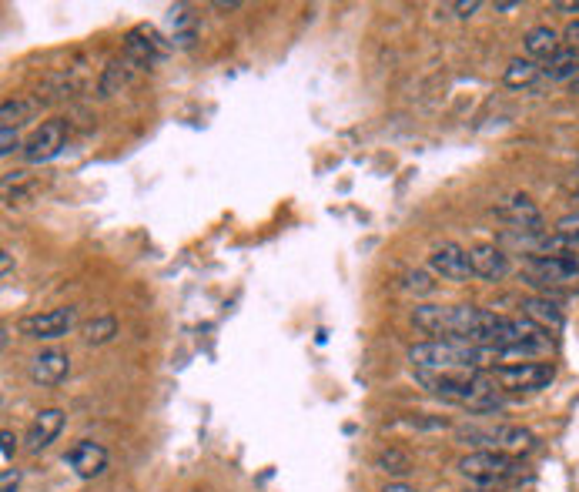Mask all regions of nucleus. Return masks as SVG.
Returning a JSON list of instances; mask_svg holds the SVG:
<instances>
[{"label":"nucleus","instance_id":"1","mask_svg":"<svg viewBox=\"0 0 579 492\" xmlns=\"http://www.w3.org/2000/svg\"><path fill=\"white\" fill-rule=\"evenodd\" d=\"M496 312L476 305H416L412 308V325L426 335H436V339H452V342H469L479 345L486 352L489 335L496 332L499 325Z\"/></svg>","mask_w":579,"mask_h":492},{"label":"nucleus","instance_id":"4","mask_svg":"<svg viewBox=\"0 0 579 492\" xmlns=\"http://www.w3.org/2000/svg\"><path fill=\"white\" fill-rule=\"evenodd\" d=\"M462 439H469L472 446L489 449V452H503L509 459L529 456L536 449V436L523 426H486V429H466Z\"/></svg>","mask_w":579,"mask_h":492},{"label":"nucleus","instance_id":"30","mask_svg":"<svg viewBox=\"0 0 579 492\" xmlns=\"http://www.w3.org/2000/svg\"><path fill=\"white\" fill-rule=\"evenodd\" d=\"M553 11H566V14H579V4H553Z\"/></svg>","mask_w":579,"mask_h":492},{"label":"nucleus","instance_id":"21","mask_svg":"<svg viewBox=\"0 0 579 492\" xmlns=\"http://www.w3.org/2000/svg\"><path fill=\"white\" fill-rule=\"evenodd\" d=\"M375 469L389 472V476H405V472H412V459L402 449H382L375 456Z\"/></svg>","mask_w":579,"mask_h":492},{"label":"nucleus","instance_id":"22","mask_svg":"<svg viewBox=\"0 0 579 492\" xmlns=\"http://www.w3.org/2000/svg\"><path fill=\"white\" fill-rule=\"evenodd\" d=\"M31 111H34V104L24 101V98L4 101V108H0V121H4V128H17V124H21Z\"/></svg>","mask_w":579,"mask_h":492},{"label":"nucleus","instance_id":"29","mask_svg":"<svg viewBox=\"0 0 579 492\" xmlns=\"http://www.w3.org/2000/svg\"><path fill=\"white\" fill-rule=\"evenodd\" d=\"M382 492H419V489H412V486H405V482H389Z\"/></svg>","mask_w":579,"mask_h":492},{"label":"nucleus","instance_id":"7","mask_svg":"<svg viewBox=\"0 0 579 492\" xmlns=\"http://www.w3.org/2000/svg\"><path fill=\"white\" fill-rule=\"evenodd\" d=\"M74 322H77V308L61 305V308H47V312L21 318V325H17V328H21L24 339L54 342V339H64V335L74 328Z\"/></svg>","mask_w":579,"mask_h":492},{"label":"nucleus","instance_id":"12","mask_svg":"<svg viewBox=\"0 0 579 492\" xmlns=\"http://www.w3.org/2000/svg\"><path fill=\"white\" fill-rule=\"evenodd\" d=\"M27 372H31V379L37 385H61L67 379V372H71V359H67V352L61 349H47L41 355H34L31 365H27Z\"/></svg>","mask_w":579,"mask_h":492},{"label":"nucleus","instance_id":"24","mask_svg":"<svg viewBox=\"0 0 579 492\" xmlns=\"http://www.w3.org/2000/svg\"><path fill=\"white\" fill-rule=\"evenodd\" d=\"M553 231H559V235H563V238L579 241V211H573V215H563V218H559Z\"/></svg>","mask_w":579,"mask_h":492},{"label":"nucleus","instance_id":"10","mask_svg":"<svg viewBox=\"0 0 579 492\" xmlns=\"http://www.w3.org/2000/svg\"><path fill=\"white\" fill-rule=\"evenodd\" d=\"M429 268L439 278H446V282H469V278H472L469 252L462 245H456V241H442L439 248H432Z\"/></svg>","mask_w":579,"mask_h":492},{"label":"nucleus","instance_id":"14","mask_svg":"<svg viewBox=\"0 0 579 492\" xmlns=\"http://www.w3.org/2000/svg\"><path fill=\"white\" fill-rule=\"evenodd\" d=\"M64 412L61 409H41L31 422V429H27V449L31 452H44L51 442L64 432Z\"/></svg>","mask_w":579,"mask_h":492},{"label":"nucleus","instance_id":"18","mask_svg":"<svg viewBox=\"0 0 579 492\" xmlns=\"http://www.w3.org/2000/svg\"><path fill=\"white\" fill-rule=\"evenodd\" d=\"M503 77L509 88H529V84H536L539 77H543V67L536 61H529V57H516V61H509Z\"/></svg>","mask_w":579,"mask_h":492},{"label":"nucleus","instance_id":"31","mask_svg":"<svg viewBox=\"0 0 579 492\" xmlns=\"http://www.w3.org/2000/svg\"><path fill=\"white\" fill-rule=\"evenodd\" d=\"M238 0H231V4H221V0H218V4H215V11H238Z\"/></svg>","mask_w":579,"mask_h":492},{"label":"nucleus","instance_id":"9","mask_svg":"<svg viewBox=\"0 0 579 492\" xmlns=\"http://www.w3.org/2000/svg\"><path fill=\"white\" fill-rule=\"evenodd\" d=\"M496 218L506 221L509 231H546L543 225V211L529 195H506L503 201H496Z\"/></svg>","mask_w":579,"mask_h":492},{"label":"nucleus","instance_id":"23","mask_svg":"<svg viewBox=\"0 0 579 492\" xmlns=\"http://www.w3.org/2000/svg\"><path fill=\"white\" fill-rule=\"evenodd\" d=\"M405 288H409V292H416V295H429L436 285H432V278L426 272H409V275H405Z\"/></svg>","mask_w":579,"mask_h":492},{"label":"nucleus","instance_id":"26","mask_svg":"<svg viewBox=\"0 0 579 492\" xmlns=\"http://www.w3.org/2000/svg\"><path fill=\"white\" fill-rule=\"evenodd\" d=\"M17 144H21V138H17V128L0 131V154H4V158H11V151H17Z\"/></svg>","mask_w":579,"mask_h":492},{"label":"nucleus","instance_id":"17","mask_svg":"<svg viewBox=\"0 0 579 492\" xmlns=\"http://www.w3.org/2000/svg\"><path fill=\"white\" fill-rule=\"evenodd\" d=\"M543 77H549V81H576L579 77V51H566L563 47L553 61H546Z\"/></svg>","mask_w":579,"mask_h":492},{"label":"nucleus","instance_id":"28","mask_svg":"<svg viewBox=\"0 0 579 492\" xmlns=\"http://www.w3.org/2000/svg\"><path fill=\"white\" fill-rule=\"evenodd\" d=\"M479 7H482V4H479V0H469V4H452V7H449V11H456L459 17H472V14H476V11H479Z\"/></svg>","mask_w":579,"mask_h":492},{"label":"nucleus","instance_id":"15","mask_svg":"<svg viewBox=\"0 0 579 492\" xmlns=\"http://www.w3.org/2000/svg\"><path fill=\"white\" fill-rule=\"evenodd\" d=\"M523 318H529L533 325H539L543 332H559V328L566 325V315L563 308H559L556 298L549 295H533V298H523Z\"/></svg>","mask_w":579,"mask_h":492},{"label":"nucleus","instance_id":"19","mask_svg":"<svg viewBox=\"0 0 579 492\" xmlns=\"http://www.w3.org/2000/svg\"><path fill=\"white\" fill-rule=\"evenodd\" d=\"M114 335H118V318H111V315H98L81 325L84 345H108Z\"/></svg>","mask_w":579,"mask_h":492},{"label":"nucleus","instance_id":"25","mask_svg":"<svg viewBox=\"0 0 579 492\" xmlns=\"http://www.w3.org/2000/svg\"><path fill=\"white\" fill-rule=\"evenodd\" d=\"M14 452H17V439H14V432H11V429H4V432H0V459H4L7 466H11Z\"/></svg>","mask_w":579,"mask_h":492},{"label":"nucleus","instance_id":"6","mask_svg":"<svg viewBox=\"0 0 579 492\" xmlns=\"http://www.w3.org/2000/svg\"><path fill=\"white\" fill-rule=\"evenodd\" d=\"M556 369L549 362H513V365H496L492 379L503 392H536L553 382Z\"/></svg>","mask_w":579,"mask_h":492},{"label":"nucleus","instance_id":"13","mask_svg":"<svg viewBox=\"0 0 579 492\" xmlns=\"http://www.w3.org/2000/svg\"><path fill=\"white\" fill-rule=\"evenodd\" d=\"M469 262H472V275L486 278V282H499V278L509 275V255L503 252V245L469 248Z\"/></svg>","mask_w":579,"mask_h":492},{"label":"nucleus","instance_id":"11","mask_svg":"<svg viewBox=\"0 0 579 492\" xmlns=\"http://www.w3.org/2000/svg\"><path fill=\"white\" fill-rule=\"evenodd\" d=\"M64 462L74 469L77 479H98L101 472L108 469V449H104L101 442L81 439L64 452Z\"/></svg>","mask_w":579,"mask_h":492},{"label":"nucleus","instance_id":"27","mask_svg":"<svg viewBox=\"0 0 579 492\" xmlns=\"http://www.w3.org/2000/svg\"><path fill=\"white\" fill-rule=\"evenodd\" d=\"M21 489V469H4L0 476V492H17Z\"/></svg>","mask_w":579,"mask_h":492},{"label":"nucleus","instance_id":"5","mask_svg":"<svg viewBox=\"0 0 579 492\" xmlns=\"http://www.w3.org/2000/svg\"><path fill=\"white\" fill-rule=\"evenodd\" d=\"M523 275L546 292H573L579 288V258H526Z\"/></svg>","mask_w":579,"mask_h":492},{"label":"nucleus","instance_id":"20","mask_svg":"<svg viewBox=\"0 0 579 492\" xmlns=\"http://www.w3.org/2000/svg\"><path fill=\"white\" fill-rule=\"evenodd\" d=\"M134 71H138V67H134L128 57H124V61H114L108 71H104V77H101V94H114L118 88H124V84L131 81Z\"/></svg>","mask_w":579,"mask_h":492},{"label":"nucleus","instance_id":"32","mask_svg":"<svg viewBox=\"0 0 579 492\" xmlns=\"http://www.w3.org/2000/svg\"><path fill=\"white\" fill-rule=\"evenodd\" d=\"M466 492H506V489H476V486H472V489H466Z\"/></svg>","mask_w":579,"mask_h":492},{"label":"nucleus","instance_id":"2","mask_svg":"<svg viewBox=\"0 0 579 492\" xmlns=\"http://www.w3.org/2000/svg\"><path fill=\"white\" fill-rule=\"evenodd\" d=\"M486 359L489 355L479 345L452 339L419 342L409 349V362L416 375H436V379H472V375H479V365Z\"/></svg>","mask_w":579,"mask_h":492},{"label":"nucleus","instance_id":"16","mask_svg":"<svg viewBox=\"0 0 579 492\" xmlns=\"http://www.w3.org/2000/svg\"><path fill=\"white\" fill-rule=\"evenodd\" d=\"M523 47H526V57L529 61H553V57L563 51V34L553 31L549 24L543 27H533L526 37H523Z\"/></svg>","mask_w":579,"mask_h":492},{"label":"nucleus","instance_id":"3","mask_svg":"<svg viewBox=\"0 0 579 492\" xmlns=\"http://www.w3.org/2000/svg\"><path fill=\"white\" fill-rule=\"evenodd\" d=\"M459 476L469 479L476 489H503L506 482L519 479V466L516 459L503 456V452L476 449L459 459Z\"/></svg>","mask_w":579,"mask_h":492},{"label":"nucleus","instance_id":"33","mask_svg":"<svg viewBox=\"0 0 579 492\" xmlns=\"http://www.w3.org/2000/svg\"><path fill=\"white\" fill-rule=\"evenodd\" d=\"M573 91L579 94V77H576V81H573Z\"/></svg>","mask_w":579,"mask_h":492},{"label":"nucleus","instance_id":"8","mask_svg":"<svg viewBox=\"0 0 579 492\" xmlns=\"http://www.w3.org/2000/svg\"><path fill=\"white\" fill-rule=\"evenodd\" d=\"M67 144V121L61 118H51L37 128L31 138L24 141V158L31 164H44V161H54L57 154L64 151Z\"/></svg>","mask_w":579,"mask_h":492}]
</instances>
